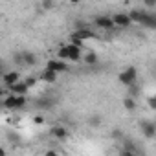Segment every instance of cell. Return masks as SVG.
I'll return each mask as SVG.
<instances>
[{"instance_id":"9a60e30c","label":"cell","mask_w":156,"mask_h":156,"mask_svg":"<svg viewBox=\"0 0 156 156\" xmlns=\"http://www.w3.org/2000/svg\"><path fill=\"white\" fill-rule=\"evenodd\" d=\"M136 98H132V96H127L125 99H123V108L125 110H136Z\"/></svg>"},{"instance_id":"4fadbf2b","label":"cell","mask_w":156,"mask_h":156,"mask_svg":"<svg viewBox=\"0 0 156 156\" xmlns=\"http://www.w3.org/2000/svg\"><path fill=\"white\" fill-rule=\"evenodd\" d=\"M73 33H75L77 37H79V39H81L83 42H85V41H88V39H96V33H94L92 30H88V28H81V30H75Z\"/></svg>"},{"instance_id":"277c9868","label":"cell","mask_w":156,"mask_h":156,"mask_svg":"<svg viewBox=\"0 0 156 156\" xmlns=\"http://www.w3.org/2000/svg\"><path fill=\"white\" fill-rule=\"evenodd\" d=\"M112 20H114V26H116V28H129V26L132 24L129 13H123V11L114 13V15H112Z\"/></svg>"},{"instance_id":"7c38bea8","label":"cell","mask_w":156,"mask_h":156,"mask_svg":"<svg viewBox=\"0 0 156 156\" xmlns=\"http://www.w3.org/2000/svg\"><path fill=\"white\" fill-rule=\"evenodd\" d=\"M57 77H59V73H55V72H51V70H46V68H44V70L41 72V81H44V83H48V85L55 83Z\"/></svg>"},{"instance_id":"7402d4cb","label":"cell","mask_w":156,"mask_h":156,"mask_svg":"<svg viewBox=\"0 0 156 156\" xmlns=\"http://www.w3.org/2000/svg\"><path fill=\"white\" fill-rule=\"evenodd\" d=\"M147 103H149V107H151L152 110H156V96H152V98H149V101H147Z\"/></svg>"},{"instance_id":"9c48e42d","label":"cell","mask_w":156,"mask_h":156,"mask_svg":"<svg viewBox=\"0 0 156 156\" xmlns=\"http://www.w3.org/2000/svg\"><path fill=\"white\" fill-rule=\"evenodd\" d=\"M2 81H4V85L9 88V87H13V85H17L19 81H20V75H19V72H8V73H4V77H2Z\"/></svg>"},{"instance_id":"7a4b0ae2","label":"cell","mask_w":156,"mask_h":156,"mask_svg":"<svg viewBox=\"0 0 156 156\" xmlns=\"http://www.w3.org/2000/svg\"><path fill=\"white\" fill-rule=\"evenodd\" d=\"M26 103H28L26 96H15V94H9V96L4 99L6 108H13V110H17V108H24Z\"/></svg>"},{"instance_id":"30bf717a","label":"cell","mask_w":156,"mask_h":156,"mask_svg":"<svg viewBox=\"0 0 156 156\" xmlns=\"http://www.w3.org/2000/svg\"><path fill=\"white\" fill-rule=\"evenodd\" d=\"M28 90H30V87L26 85V81H19L17 85L9 87V92H11V94H15V96H26V94H28Z\"/></svg>"},{"instance_id":"ac0fdd59","label":"cell","mask_w":156,"mask_h":156,"mask_svg":"<svg viewBox=\"0 0 156 156\" xmlns=\"http://www.w3.org/2000/svg\"><path fill=\"white\" fill-rule=\"evenodd\" d=\"M83 61H85L87 64H98V55H96L94 51H87L85 57H83Z\"/></svg>"},{"instance_id":"603a6c76","label":"cell","mask_w":156,"mask_h":156,"mask_svg":"<svg viewBox=\"0 0 156 156\" xmlns=\"http://www.w3.org/2000/svg\"><path fill=\"white\" fill-rule=\"evenodd\" d=\"M33 121H35L37 125H42V123H44V116H41V114H39V116H35V118H33Z\"/></svg>"},{"instance_id":"6da1fadb","label":"cell","mask_w":156,"mask_h":156,"mask_svg":"<svg viewBox=\"0 0 156 156\" xmlns=\"http://www.w3.org/2000/svg\"><path fill=\"white\" fill-rule=\"evenodd\" d=\"M136 79H138V70H136L134 66H127V68L118 75V81H119L121 85L129 87V88L136 85Z\"/></svg>"},{"instance_id":"f1b7e54d","label":"cell","mask_w":156,"mask_h":156,"mask_svg":"<svg viewBox=\"0 0 156 156\" xmlns=\"http://www.w3.org/2000/svg\"><path fill=\"white\" fill-rule=\"evenodd\" d=\"M154 17H156V13H154Z\"/></svg>"},{"instance_id":"3957f363","label":"cell","mask_w":156,"mask_h":156,"mask_svg":"<svg viewBox=\"0 0 156 156\" xmlns=\"http://www.w3.org/2000/svg\"><path fill=\"white\" fill-rule=\"evenodd\" d=\"M94 24L98 28H101V30H107V31H110V30L116 28L114 26V20H112V15H98L96 20H94Z\"/></svg>"},{"instance_id":"d6986e66","label":"cell","mask_w":156,"mask_h":156,"mask_svg":"<svg viewBox=\"0 0 156 156\" xmlns=\"http://www.w3.org/2000/svg\"><path fill=\"white\" fill-rule=\"evenodd\" d=\"M70 44H73V46H77V48H83V44H85V42H83L79 37H77L75 33H72V35H70Z\"/></svg>"},{"instance_id":"484cf974","label":"cell","mask_w":156,"mask_h":156,"mask_svg":"<svg viewBox=\"0 0 156 156\" xmlns=\"http://www.w3.org/2000/svg\"><path fill=\"white\" fill-rule=\"evenodd\" d=\"M51 6H53L51 2H42V8H46V9H48V8H51Z\"/></svg>"},{"instance_id":"44dd1931","label":"cell","mask_w":156,"mask_h":156,"mask_svg":"<svg viewBox=\"0 0 156 156\" xmlns=\"http://www.w3.org/2000/svg\"><path fill=\"white\" fill-rule=\"evenodd\" d=\"M121 156H140V154H138V151H125L123 149L121 151Z\"/></svg>"},{"instance_id":"5bb4252c","label":"cell","mask_w":156,"mask_h":156,"mask_svg":"<svg viewBox=\"0 0 156 156\" xmlns=\"http://www.w3.org/2000/svg\"><path fill=\"white\" fill-rule=\"evenodd\" d=\"M22 62L28 64V66H33V64L37 62V55H35L33 51H24V53H22Z\"/></svg>"},{"instance_id":"ba28073f","label":"cell","mask_w":156,"mask_h":156,"mask_svg":"<svg viewBox=\"0 0 156 156\" xmlns=\"http://www.w3.org/2000/svg\"><path fill=\"white\" fill-rule=\"evenodd\" d=\"M50 134H51V138H55V140H64V138L68 136V129H66L64 125H53V127L50 129Z\"/></svg>"},{"instance_id":"83f0119b","label":"cell","mask_w":156,"mask_h":156,"mask_svg":"<svg viewBox=\"0 0 156 156\" xmlns=\"http://www.w3.org/2000/svg\"><path fill=\"white\" fill-rule=\"evenodd\" d=\"M0 156H6V151L2 149V151H0Z\"/></svg>"},{"instance_id":"8fae6325","label":"cell","mask_w":156,"mask_h":156,"mask_svg":"<svg viewBox=\"0 0 156 156\" xmlns=\"http://www.w3.org/2000/svg\"><path fill=\"white\" fill-rule=\"evenodd\" d=\"M140 24L145 26V28H149V30H156V17H154V13L145 11V15H143V19H141Z\"/></svg>"},{"instance_id":"2e32d148","label":"cell","mask_w":156,"mask_h":156,"mask_svg":"<svg viewBox=\"0 0 156 156\" xmlns=\"http://www.w3.org/2000/svg\"><path fill=\"white\" fill-rule=\"evenodd\" d=\"M143 15H145V11H141V9H130L129 11V17H130L132 22H141Z\"/></svg>"},{"instance_id":"5b68a950","label":"cell","mask_w":156,"mask_h":156,"mask_svg":"<svg viewBox=\"0 0 156 156\" xmlns=\"http://www.w3.org/2000/svg\"><path fill=\"white\" fill-rule=\"evenodd\" d=\"M140 130L145 138H154L156 136V123L149 121V119H143V121H140Z\"/></svg>"},{"instance_id":"d4e9b609","label":"cell","mask_w":156,"mask_h":156,"mask_svg":"<svg viewBox=\"0 0 156 156\" xmlns=\"http://www.w3.org/2000/svg\"><path fill=\"white\" fill-rule=\"evenodd\" d=\"M44 156H59V152H57V151H46Z\"/></svg>"},{"instance_id":"ffe728a7","label":"cell","mask_w":156,"mask_h":156,"mask_svg":"<svg viewBox=\"0 0 156 156\" xmlns=\"http://www.w3.org/2000/svg\"><path fill=\"white\" fill-rule=\"evenodd\" d=\"M88 123L92 127H98V125H101V118L99 116H92V118H88Z\"/></svg>"},{"instance_id":"e0dca14e","label":"cell","mask_w":156,"mask_h":156,"mask_svg":"<svg viewBox=\"0 0 156 156\" xmlns=\"http://www.w3.org/2000/svg\"><path fill=\"white\" fill-rule=\"evenodd\" d=\"M57 59H61V61H68V44H62V46H59V50H57Z\"/></svg>"},{"instance_id":"8992f818","label":"cell","mask_w":156,"mask_h":156,"mask_svg":"<svg viewBox=\"0 0 156 156\" xmlns=\"http://www.w3.org/2000/svg\"><path fill=\"white\" fill-rule=\"evenodd\" d=\"M46 70H51V72H55V73H62V72L68 70V64H66L64 61H61V59H50V61L46 62Z\"/></svg>"},{"instance_id":"52a82bcc","label":"cell","mask_w":156,"mask_h":156,"mask_svg":"<svg viewBox=\"0 0 156 156\" xmlns=\"http://www.w3.org/2000/svg\"><path fill=\"white\" fill-rule=\"evenodd\" d=\"M68 61H72V62H79V61H83L81 48H77V46H73V44H68Z\"/></svg>"},{"instance_id":"4316f807","label":"cell","mask_w":156,"mask_h":156,"mask_svg":"<svg viewBox=\"0 0 156 156\" xmlns=\"http://www.w3.org/2000/svg\"><path fill=\"white\" fill-rule=\"evenodd\" d=\"M112 136H114V138H121V130H114Z\"/></svg>"},{"instance_id":"cb8c5ba5","label":"cell","mask_w":156,"mask_h":156,"mask_svg":"<svg viewBox=\"0 0 156 156\" xmlns=\"http://www.w3.org/2000/svg\"><path fill=\"white\" fill-rule=\"evenodd\" d=\"M26 85H28V87L31 88V87L35 85V79H33V77H28V79H26Z\"/></svg>"}]
</instances>
